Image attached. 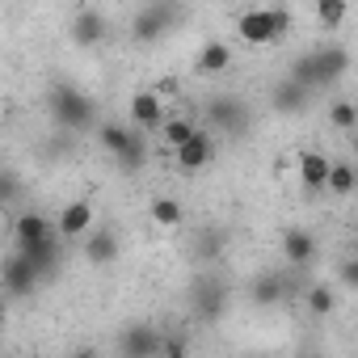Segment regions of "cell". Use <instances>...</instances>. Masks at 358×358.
<instances>
[{"mask_svg": "<svg viewBox=\"0 0 358 358\" xmlns=\"http://www.w3.org/2000/svg\"><path fill=\"white\" fill-rule=\"evenodd\" d=\"M47 110H51V118L59 122V127H68V131H85V127H93V101L76 89V85H55L51 93H47Z\"/></svg>", "mask_w": 358, "mask_h": 358, "instance_id": "1", "label": "cell"}, {"mask_svg": "<svg viewBox=\"0 0 358 358\" xmlns=\"http://www.w3.org/2000/svg\"><path fill=\"white\" fill-rule=\"evenodd\" d=\"M173 22H177V9L169 5V0H156V5H148V9L131 22V38H135V43H156V38H164V34L173 30Z\"/></svg>", "mask_w": 358, "mask_h": 358, "instance_id": "2", "label": "cell"}, {"mask_svg": "<svg viewBox=\"0 0 358 358\" xmlns=\"http://www.w3.org/2000/svg\"><path fill=\"white\" fill-rule=\"evenodd\" d=\"M43 278H47V274H43V270H38V266H34L26 253H13V257L5 262V291H9L13 299L30 295V291H34Z\"/></svg>", "mask_w": 358, "mask_h": 358, "instance_id": "3", "label": "cell"}, {"mask_svg": "<svg viewBox=\"0 0 358 358\" xmlns=\"http://www.w3.org/2000/svg\"><path fill=\"white\" fill-rule=\"evenodd\" d=\"M236 34L249 43V47H266V43H278L274 38V13L270 9H249L236 17Z\"/></svg>", "mask_w": 358, "mask_h": 358, "instance_id": "4", "label": "cell"}, {"mask_svg": "<svg viewBox=\"0 0 358 358\" xmlns=\"http://www.w3.org/2000/svg\"><path fill=\"white\" fill-rule=\"evenodd\" d=\"M127 114H131V122H135L139 131H156V127H164V101H160L156 89L135 93L131 106H127Z\"/></svg>", "mask_w": 358, "mask_h": 358, "instance_id": "5", "label": "cell"}, {"mask_svg": "<svg viewBox=\"0 0 358 358\" xmlns=\"http://www.w3.org/2000/svg\"><path fill=\"white\" fill-rule=\"evenodd\" d=\"M118 350L135 358H152V354H164V337H156L152 324H127L118 337Z\"/></svg>", "mask_w": 358, "mask_h": 358, "instance_id": "6", "label": "cell"}, {"mask_svg": "<svg viewBox=\"0 0 358 358\" xmlns=\"http://www.w3.org/2000/svg\"><path fill=\"white\" fill-rule=\"evenodd\" d=\"M211 156H215V135H211L207 127H199L182 148H177V164H182L186 173H194V169L211 164Z\"/></svg>", "mask_w": 358, "mask_h": 358, "instance_id": "7", "label": "cell"}, {"mask_svg": "<svg viewBox=\"0 0 358 358\" xmlns=\"http://www.w3.org/2000/svg\"><path fill=\"white\" fill-rule=\"evenodd\" d=\"M207 122L220 127V131H245L249 110H245L236 97H211V101H207Z\"/></svg>", "mask_w": 358, "mask_h": 358, "instance_id": "8", "label": "cell"}, {"mask_svg": "<svg viewBox=\"0 0 358 358\" xmlns=\"http://www.w3.org/2000/svg\"><path fill=\"white\" fill-rule=\"evenodd\" d=\"M312 59H316V80H320V89H329L333 80H341V76L350 72V51H345V47H320V51H312Z\"/></svg>", "mask_w": 358, "mask_h": 358, "instance_id": "9", "label": "cell"}, {"mask_svg": "<svg viewBox=\"0 0 358 358\" xmlns=\"http://www.w3.org/2000/svg\"><path fill=\"white\" fill-rule=\"evenodd\" d=\"M93 203L89 199H76V203H68L64 211H59V236L64 241H76V236H89V228H93Z\"/></svg>", "mask_w": 358, "mask_h": 358, "instance_id": "10", "label": "cell"}, {"mask_svg": "<svg viewBox=\"0 0 358 358\" xmlns=\"http://www.w3.org/2000/svg\"><path fill=\"white\" fill-rule=\"evenodd\" d=\"M282 257L291 266H312L316 262V236L308 228H287L282 232Z\"/></svg>", "mask_w": 358, "mask_h": 358, "instance_id": "11", "label": "cell"}, {"mask_svg": "<svg viewBox=\"0 0 358 358\" xmlns=\"http://www.w3.org/2000/svg\"><path fill=\"white\" fill-rule=\"evenodd\" d=\"M295 169H299V182H303L308 190H324V186H329V169H333V160H329L324 152H299Z\"/></svg>", "mask_w": 358, "mask_h": 358, "instance_id": "12", "label": "cell"}, {"mask_svg": "<svg viewBox=\"0 0 358 358\" xmlns=\"http://www.w3.org/2000/svg\"><path fill=\"white\" fill-rule=\"evenodd\" d=\"M68 30H72V43H76V47H97V43L106 38V17L93 13V9H80Z\"/></svg>", "mask_w": 358, "mask_h": 358, "instance_id": "13", "label": "cell"}, {"mask_svg": "<svg viewBox=\"0 0 358 358\" xmlns=\"http://www.w3.org/2000/svg\"><path fill=\"white\" fill-rule=\"evenodd\" d=\"M85 262L89 266H114L118 262V236L110 228H97L89 241H85Z\"/></svg>", "mask_w": 358, "mask_h": 358, "instance_id": "14", "label": "cell"}, {"mask_svg": "<svg viewBox=\"0 0 358 358\" xmlns=\"http://www.w3.org/2000/svg\"><path fill=\"white\" fill-rule=\"evenodd\" d=\"M308 97H312V89H303L299 80H282L278 89H274V110L278 114H299V110H308Z\"/></svg>", "mask_w": 358, "mask_h": 358, "instance_id": "15", "label": "cell"}, {"mask_svg": "<svg viewBox=\"0 0 358 358\" xmlns=\"http://www.w3.org/2000/svg\"><path fill=\"white\" fill-rule=\"evenodd\" d=\"M22 253H26L43 274H51L55 262H59V241H55V232H51V236H43V241H34V245H22Z\"/></svg>", "mask_w": 358, "mask_h": 358, "instance_id": "16", "label": "cell"}, {"mask_svg": "<svg viewBox=\"0 0 358 358\" xmlns=\"http://www.w3.org/2000/svg\"><path fill=\"white\" fill-rule=\"evenodd\" d=\"M131 139H135V127H122V122H101V131H97V143L110 156H122Z\"/></svg>", "mask_w": 358, "mask_h": 358, "instance_id": "17", "label": "cell"}, {"mask_svg": "<svg viewBox=\"0 0 358 358\" xmlns=\"http://www.w3.org/2000/svg\"><path fill=\"white\" fill-rule=\"evenodd\" d=\"M232 68V47L228 43H207L203 51H199V72H228Z\"/></svg>", "mask_w": 358, "mask_h": 358, "instance_id": "18", "label": "cell"}, {"mask_svg": "<svg viewBox=\"0 0 358 358\" xmlns=\"http://www.w3.org/2000/svg\"><path fill=\"white\" fill-rule=\"evenodd\" d=\"M224 291H220V282H203L199 291H194V308L203 312V320H215L220 312H224Z\"/></svg>", "mask_w": 358, "mask_h": 358, "instance_id": "19", "label": "cell"}, {"mask_svg": "<svg viewBox=\"0 0 358 358\" xmlns=\"http://www.w3.org/2000/svg\"><path fill=\"white\" fill-rule=\"evenodd\" d=\"M17 245H34V241H43V236H51V224H47V215H38V211H30V215H22L17 220Z\"/></svg>", "mask_w": 358, "mask_h": 358, "instance_id": "20", "label": "cell"}, {"mask_svg": "<svg viewBox=\"0 0 358 358\" xmlns=\"http://www.w3.org/2000/svg\"><path fill=\"white\" fill-rule=\"evenodd\" d=\"M160 131H164V148H173V152H177V148H182V143L199 131V122H194V118H164V127H160Z\"/></svg>", "mask_w": 358, "mask_h": 358, "instance_id": "21", "label": "cell"}, {"mask_svg": "<svg viewBox=\"0 0 358 358\" xmlns=\"http://www.w3.org/2000/svg\"><path fill=\"white\" fill-rule=\"evenodd\" d=\"M324 190H333V194H354V190H358V173H354V164L337 160V164L329 169V186H324Z\"/></svg>", "mask_w": 358, "mask_h": 358, "instance_id": "22", "label": "cell"}, {"mask_svg": "<svg viewBox=\"0 0 358 358\" xmlns=\"http://www.w3.org/2000/svg\"><path fill=\"white\" fill-rule=\"evenodd\" d=\"M316 22L324 30H337L345 22V0H316Z\"/></svg>", "mask_w": 358, "mask_h": 358, "instance_id": "23", "label": "cell"}, {"mask_svg": "<svg viewBox=\"0 0 358 358\" xmlns=\"http://www.w3.org/2000/svg\"><path fill=\"white\" fill-rule=\"evenodd\" d=\"M148 164V143H143V135L135 131V139L127 143V152L118 156V169H127V173H135V169H143Z\"/></svg>", "mask_w": 358, "mask_h": 358, "instance_id": "24", "label": "cell"}, {"mask_svg": "<svg viewBox=\"0 0 358 358\" xmlns=\"http://www.w3.org/2000/svg\"><path fill=\"white\" fill-rule=\"evenodd\" d=\"M152 224H160V228H177V224H182V203L156 199V203H152Z\"/></svg>", "mask_w": 358, "mask_h": 358, "instance_id": "25", "label": "cell"}, {"mask_svg": "<svg viewBox=\"0 0 358 358\" xmlns=\"http://www.w3.org/2000/svg\"><path fill=\"white\" fill-rule=\"evenodd\" d=\"M291 80H299V85H303V89H312V93L320 89V80H316V59H312V51H308V55H299V59L291 64Z\"/></svg>", "mask_w": 358, "mask_h": 358, "instance_id": "26", "label": "cell"}, {"mask_svg": "<svg viewBox=\"0 0 358 358\" xmlns=\"http://www.w3.org/2000/svg\"><path fill=\"white\" fill-rule=\"evenodd\" d=\"M278 299H282V278L262 274V278L253 282V303H278Z\"/></svg>", "mask_w": 358, "mask_h": 358, "instance_id": "27", "label": "cell"}, {"mask_svg": "<svg viewBox=\"0 0 358 358\" xmlns=\"http://www.w3.org/2000/svg\"><path fill=\"white\" fill-rule=\"evenodd\" d=\"M329 122H333L337 131L358 127V106H354V101H333V106H329Z\"/></svg>", "mask_w": 358, "mask_h": 358, "instance_id": "28", "label": "cell"}, {"mask_svg": "<svg viewBox=\"0 0 358 358\" xmlns=\"http://www.w3.org/2000/svg\"><path fill=\"white\" fill-rule=\"evenodd\" d=\"M308 308H312L316 316H329V312L337 308V291H333V287H312V291H308Z\"/></svg>", "mask_w": 358, "mask_h": 358, "instance_id": "29", "label": "cell"}, {"mask_svg": "<svg viewBox=\"0 0 358 358\" xmlns=\"http://www.w3.org/2000/svg\"><path fill=\"white\" fill-rule=\"evenodd\" d=\"M337 278H341L345 291H358V257H345L341 270H337Z\"/></svg>", "mask_w": 358, "mask_h": 358, "instance_id": "30", "label": "cell"}, {"mask_svg": "<svg viewBox=\"0 0 358 358\" xmlns=\"http://www.w3.org/2000/svg\"><path fill=\"white\" fill-rule=\"evenodd\" d=\"M270 13H274V38H282L291 30V13L287 9H270Z\"/></svg>", "mask_w": 358, "mask_h": 358, "instance_id": "31", "label": "cell"}, {"mask_svg": "<svg viewBox=\"0 0 358 358\" xmlns=\"http://www.w3.org/2000/svg\"><path fill=\"white\" fill-rule=\"evenodd\" d=\"M177 89H182V85H177V80H173V76H169V80H160V85H156V93H160V97H177Z\"/></svg>", "mask_w": 358, "mask_h": 358, "instance_id": "32", "label": "cell"}]
</instances>
